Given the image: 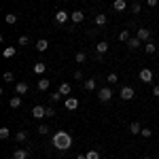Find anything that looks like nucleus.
<instances>
[{
  "label": "nucleus",
  "mask_w": 159,
  "mask_h": 159,
  "mask_svg": "<svg viewBox=\"0 0 159 159\" xmlns=\"http://www.w3.org/2000/svg\"><path fill=\"white\" fill-rule=\"evenodd\" d=\"M4 21H7L9 25H15V24H17V15H15V13H7Z\"/></svg>",
  "instance_id": "nucleus-22"
},
{
  "label": "nucleus",
  "mask_w": 159,
  "mask_h": 159,
  "mask_svg": "<svg viewBox=\"0 0 159 159\" xmlns=\"http://www.w3.org/2000/svg\"><path fill=\"white\" fill-rule=\"evenodd\" d=\"M2 79H4L7 83H13V81H15V79H13V72H4V76H2Z\"/></svg>",
  "instance_id": "nucleus-35"
},
{
  "label": "nucleus",
  "mask_w": 159,
  "mask_h": 159,
  "mask_svg": "<svg viewBox=\"0 0 159 159\" xmlns=\"http://www.w3.org/2000/svg\"><path fill=\"white\" fill-rule=\"evenodd\" d=\"M85 89L87 91H93L96 89V79H85Z\"/></svg>",
  "instance_id": "nucleus-25"
},
{
  "label": "nucleus",
  "mask_w": 159,
  "mask_h": 159,
  "mask_svg": "<svg viewBox=\"0 0 159 159\" xmlns=\"http://www.w3.org/2000/svg\"><path fill=\"white\" fill-rule=\"evenodd\" d=\"M49 85H51V81H47V79H38V83H36V87L40 89V91H47Z\"/></svg>",
  "instance_id": "nucleus-18"
},
{
  "label": "nucleus",
  "mask_w": 159,
  "mask_h": 159,
  "mask_svg": "<svg viewBox=\"0 0 159 159\" xmlns=\"http://www.w3.org/2000/svg\"><path fill=\"white\" fill-rule=\"evenodd\" d=\"M61 98H64V96H61L60 91H55V93H51V96H49V100H51V102H60Z\"/></svg>",
  "instance_id": "nucleus-31"
},
{
  "label": "nucleus",
  "mask_w": 159,
  "mask_h": 159,
  "mask_svg": "<svg viewBox=\"0 0 159 159\" xmlns=\"http://www.w3.org/2000/svg\"><path fill=\"white\" fill-rule=\"evenodd\" d=\"M9 106H11V108H19V106H21V98H19V96L11 98L9 100Z\"/></svg>",
  "instance_id": "nucleus-24"
},
{
  "label": "nucleus",
  "mask_w": 159,
  "mask_h": 159,
  "mask_svg": "<svg viewBox=\"0 0 159 159\" xmlns=\"http://www.w3.org/2000/svg\"><path fill=\"white\" fill-rule=\"evenodd\" d=\"M153 96L159 98V85H153Z\"/></svg>",
  "instance_id": "nucleus-40"
},
{
  "label": "nucleus",
  "mask_w": 159,
  "mask_h": 159,
  "mask_svg": "<svg viewBox=\"0 0 159 159\" xmlns=\"http://www.w3.org/2000/svg\"><path fill=\"white\" fill-rule=\"evenodd\" d=\"M70 19H72L74 24H81V21L85 19V13H83V11H72V13H70Z\"/></svg>",
  "instance_id": "nucleus-9"
},
{
  "label": "nucleus",
  "mask_w": 159,
  "mask_h": 159,
  "mask_svg": "<svg viewBox=\"0 0 159 159\" xmlns=\"http://www.w3.org/2000/svg\"><path fill=\"white\" fill-rule=\"evenodd\" d=\"M76 159H87V155H76Z\"/></svg>",
  "instance_id": "nucleus-42"
},
{
  "label": "nucleus",
  "mask_w": 159,
  "mask_h": 159,
  "mask_svg": "<svg viewBox=\"0 0 159 159\" xmlns=\"http://www.w3.org/2000/svg\"><path fill=\"white\" fill-rule=\"evenodd\" d=\"M140 45H142V40H140L138 36H132L129 40H127V47H129V49H138Z\"/></svg>",
  "instance_id": "nucleus-14"
},
{
  "label": "nucleus",
  "mask_w": 159,
  "mask_h": 159,
  "mask_svg": "<svg viewBox=\"0 0 159 159\" xmlns=\"http://www.w3.org/2000/svg\"><path fill=\"white\" fill-rule=\"evenodd\" d=\"M53 19H55V24H66V21L70 19V13H68V11H57Z\"/></svg>",
  "instance_id": "nucleus-6"
},
{
  "label": "nucleus",
  "mask_w": 159,
  "mask_h": 159,
  "mask_svg": "<svg viewBox=\"0 0 159 159\" xmlns=\"http://www.w3.org/2000/svg\"><path fill=\"white\" fill-rule=\"evenodd\" d=\"M15 53H17V49H15V47H4V49H2V55H4L7 60H9V57H13Z\"/></svg>",
  "instance_id": "nucleus-21"
},
{
  "label": "nucleus",
  "mask_w": 159,
  "mask_h": 159,
  "mask_svg": "<svg viewBox=\"0 0 159 159\" xmlns=\"http://www.w3.org/2000/svg\"><path fill=\"white\" fill-rule=\"evenodd\" d=\"M57 91H60L61 96L66 98V96H70V91H72V87H70V83H61V85H60V89H57Z\"/></svg>",
  "instance_id": "nucleus-15"
},
{
  "label": "nucleus",
  "mask_w": 159,
  "mask_h": 159,
  "mask_svg": "<svg viewBox=\"0 0 159 159\" xmlns=\"http://www.w3.org/2000/svg\"><path fill=\"white\" fill-rule=\"evenodd\" d=\"M45 70H47V64H45V61H36V64H34V72L36 74H43Z\"/></svg>",
  "instance_id": "nucleus-19"
},
{
  "label": "nucleus",
  "mask_w": 159,
  "mask_h": 159,
  "mask_svg": "<svg viewBox=\"0 0 159 159\" xmlns=\"http://www.w3.org/2000/svg\"><path fill=\"white\" fill-rule=\"evenodd\" d=\"M85 155H87V159H100V153L96 151V148H89Z\"/></svg>",
  "instance_id": "nucleus-27"
},
{
  "label": "nucleus",
  "mask_w": 159,
  "mask_h": 159,
  "mask_svg": "<svg viewBox=\"0 0 159 159\" xmlns=\"http://www.w3.org/2000/svg\"><path fill=\"white\" fill-rule=\"evenodd\" d=\"M136 96V91H134V87H129V85H125V87H121V91H119V98L121 100H132Z\"/></svg>",
  "instance_id": "nucleus-2"
},
{
  "label": "nucleus",
  "mask_w": 159,
  "mask_h": 159,
  "mask_svg": "<svg viewBox=\"0 0 159 159\" xmlns=\"http://www.w3.org/2000/svg\"><path fill=\"white\" fill-rule=\"evenodd\" d=\"M136 36L140 38V40H147L148 43V38H151V30H147V28H138V34Z\"/></svg>",
  "instance_id": "nucleus-10"
},
{
  "label": "nucleus",
  "mask_w": 159,
  "mask_h": 159,
  "mask_svg": "<svg viewBox=\"0 0 159 159\" xmlns=\"http://www.w3.org/2000/svg\"><path fill=\"white\" fill-rule=\"evenodd\" d=\"M129 30H121V34H119V40H123V43H127V40H129Z\"/></svg>",
  "instance_id": "nucleus-28"
},
{
  "label": "nucleus",
  "mask_w": 159,
  "mask_h": 159,
  "mask_svg": "<svg viewBox=\"0 0 159 159\" xmlns=\"http://www.w3.org/2000/svg\"><path fill=\"white\" fill-rule=\"evenodd\" d=\"M17 43H19V47H25V45L30 43V38H28V36H19V40H17Z\"/></svg>",
  "instance_id": "nucleus-33"
},
{
  "label": "nucleus",
  "mask_w": 159,
  "mask_h": 159,
  "mask_svg": "<svg viewBox=\"0 0 159 159\" xmlns=\"http://www.w3.org/2000/svg\"><path fill=\"white\" fill-rule=\"evenodd\" d=\"M47 49H49V40H45V38H40V40H36V51H40V53H45Z\"/></svg>",
  "instance_id": "nucleus-12"
},
{
  "label": "nucleus",
  "mask_w": 159,
  "mask_h": 159,
  "mask_svg": "<svg viewBox=\"0 0 159 159\" xmlns=\"http://www.w3.org/2000/svg\"><path fill=\"white\" fill-rule=\"evenodd\" d=\"M28 89H30V87H28V83H25V81H19V83L15 85V91H17V96H25V93H28Z\"/></svg>",
  "instance_id": "nucleus-7"
},
{
  "label": "nucleus",
  "mask_w": 159,
  "mask_h": 159,
  "mask_svg": "<svg viewBox=\"0 0 159 159\" xmlns=\"http://www.w3.org/2000/svg\"><path fill=\"white\" fill-rule=\"evenodd\" d=\"M144 159H151V157H144Z\"/></svg>",
  "instance_id": "nucleus-43"
},
{
  "label": "nucleus",
  "mask_w": 159,
  "mask_h": 159,
  "mask_svg": "<svg viewBox=\"0 0 159 159\" xmlns=\"http://www.w3.org/2000/svg\"><path fill=\"white\" fill-rule=\"evenodd\" d=\"M129 132H132V134H140V132H142V125H140L138 121H132V125H129Z\"/></svg>",
  "instance_id": "nucleus-23"
},
{
  "label": "nucleus",
  "mask_w": 159,
  "mask_h": 159,
  "mask_svg": "<svg viewBox=\"0 0 159 159\" xmlns=\"http://www.w3.org/2000/svg\"><path fill=\"white\" fill-rule=\"evenodd\" d=\"M9 136H11V129H9V127H0V138H2V140H7Z\"/></svg>",
  "instance_id": "nucleus-29"
},
{
  "label": "nucleus",
  "mask_w": 159,
  "mask_h": 159,
  "mask_svg": "<svg viewBox=\"0 0 159 159\" xmlns=\"http://www.w3.org/2000/svg\"><path fill=\"white\" fill-rule=\"evenodd\" d=\"M147 4L148 7H157V0H147Z\"/></svg>",
  "instance_id": "nucleus-41"
},
{
  "label": "nucleus",
  "mask_w": 159,
  "mask_h": 159,
  "mask_svg": "<svg viewBox=\"0 0 159 159\" xmlns=\"http://www.w3.org/2000/svg\"><path fill=\"white\" fill-rule=\"evenodd\" d=\"M132 13H140V2H132Z\"/></svg>",
  "instance_id": "nucleus-36"
},
{
  "label": "nucleus",
  "mask_w": 159,
  "mask_h": 159,
  "mask_svg": "<svg viewBox=\"0 0 159 159\" xmlns=\"http://www.w3.org/2000/svg\"><path fill=\"white\" fill-rule=\"evenodd\" d=\"M140 136H144V138H151V136H153V132H151L148 127H142V132H140Z\"/></svg>",
  "instance_id": "nucleus-34"
},
{
  "label": "nucleus",
  "mask_w": 159,
  "mask_h": 159,
  "mask_svg": "<svg viewBox=\"0 0 159 159\" xmlns=\"http://www.w3.org/2000/svg\"><path fill=\"white\" fill-rule=\"evenodd\" d=\"M47 132H49L47 125H38V134H47Z\"/></svg>",
  "instance_id": "nucleus-37"
},
{
  "label": "nucleus",
  "mask_w": 159,
  "mask_h": 159,
  "mask_svg": "<svg viewBox=\"0 0 159 159\" xmlns=\"http://www.w3.org/2000/svg\"><path fill=\"white\" fill-rule=\"evenodd\" d=\"M74 79H76V81H83V72H81V70H76V72H74Z\"/></svg>",
  "instance_id": "nucleus-39"
},
{
  "label": "nucleus",
  "mask_w": 159,
  "mask_h": 159,
  "mask_svg": "<svg viewBox=\"0 0 159 159\" xmlns=\"http://www.w3.org/2000/svg\"><path fill=\"white\" fill-rule=\"evenodd\" d=\"M138 76H140V81H142V83H147V85L153 83V70H148V68H142Z\"/></svg>",
  "instance_id": "nucleus-3"
},
{
  "label": "nucleus",
  "mask_w": 159,
  "mask_h": 159,
  "mask_svg": "<svg viewBox=\"0 0 159 159\" xmlns=\"http://www.w3.org/2000/svg\"><path fill=\"white\" fill-rule=\"evenodd\" d=\"M74 60H76V64H83V61L87 60V55H85V53H83V51H79V53L74 55Z\"/></svg>",
  "instance_id": "nucleus-30"
},
{
  "label": "nucleus",
  "mask_w": 159,
  "mask_h": 159,
  "mask_svg": "<svg viewBox=\"0 0 159 159\" xmlns=\"http://www.w3.org/2000/svg\"><path fill=\"white\" fill-rule=\"evenodd\" d=\"M144 51H147L148 55H153V53H155V51H157V45H155V43H151V40H148V43H144Z\"/></svg>",
  "instance_id": "nucleus-20"
},
{
  "label": "nucleus",
  "mask_w": 159,
  "mask_h": 159,
  "mask_svg": "<svg viewBox=\"0 0 159 159\" xmlns=\"http://www.w3.org/2000/svg\"><path fill=\"white\" fill-rule=\"evenodd\" d=\"M93 21H96V25H100V28H102V25H106V24H108V17H106L104 13H98Z\"/></svg>",
  "instance_id": "nucleus-13"
},
{
  "label": "nucleus",
  "mask_w": 159,
  "mask_h": 159,
  "mask_svg": "<svg viewBox=\"0 0 159 159\" xmlns=\"http://www.w3.org/2000/svg\"><path fill=\"white\" fill-rule=\"evenodd\" d=\"M106 51H108V43H106V40H100V43H98V47H96V53L104 55Z\"/></svg>",
  "instance_id": "nucleus-16"
},
{
  "label": "nucleus",
  "mask_w": 159,
  "mask_h": 159,
  "mask_svg": "<svg viewBox=\"0 0 159 159\" xmlns=\"http://www.w3.org/2000/svg\"><path fill=\"white\" fill-rule=\"evenodd\" d=\"M106 81H108V83H117V81H119V76H117L115 72H110L108 76H106Z\"/></svg>",
  "instance_id": "nucleus-32"
},
{
  "label": "nucleus",
  "mask_w": 159,
  "mask_h": 159,
  "mask_svg": "<svg viewBox=\"0 0 159 159\" xmlns=\"http://www.w3.org/2000/svg\"><path fill=\"white\" fill-rule=\"evenodd\" d=\"M53 147L57 148V151H68V148L72 147V136L68 134V132H55L53 134Z\"/></svg>",
  "instance_id": "nucleus-1"
},
{
  "label": "nucleus",
  "mask_w": 159,
  "mask_h": 159,
  "mask_svg": "<svg viewBox=\"0 0 159 159\" xmlns=\"http://www.w3.org/2000/svg\"><path fill=\"white\" fill-rule=\"evenodd\" d=\"M112 9H115V11H125V9H127V2H125V0H115V2H112Z\"/></svg>",
  "instance_id": "nucleus-17"
},
{
  "label": "nucleus",
  "mask_w": 159,
  "mask_h": 159,
  "mask_svg": "<svg viewBox=\"0 0 159 159\" xmlns=\"http://www.w3.org/2000/svg\"><path fill=\"white\" fill-rule=\"evenodd\" d=\"M15 140H17V142H25V140H28V132H24V129L17 132V134H15Z\"/></svg>",
  "instance_id": "nucleus-26"
},
{
  "label": "nucleus",
  "mask_w": 159,
  "mask_h": 159,
  "mask_svg": "<svg viewBox=\"0 0 159 159\" xmlns=\"http://www.w3.org/2000/svg\"><path fill=\"white\" fill-rule=\"evenodd\" d=\"M28 148H17V151H13V159H28Z\"/></svg>",
  "instance_id": "nucleus-11"
},
{
  "label": "nucleus",
  "mask_w": 159,
  "mask_h": 159,
  "mask_svg": "<svg viewBox=\"0 0 159 159\" xmlns=\"http://www.w3.org/2000/svg\"><path fill=\"white\" fill-rule=\"evenodd\" d=\"M47 117H55V108L53 106H47Z\"/></svg>",
  "instance_id": "nucleus-38"
},
{
  "label": "nucleus",
  "mask_w": 159,
  "mask_h": 159,
  "mask_svg": "<svg viewBox=\"0 0 159 159\" xmlns=\"http://www.w3.org/2000/svg\"><path fill=\"white\" fill-rule=\"evenodd\" d=\"M110 98H112L110 87H102V89L98 91V100H100V102H110Z\"/></svg>",
  "instance_id": "nucleus-4"
},
{
  "label": "nucleus",
  "mask_w": 159,
  "mask_h": 159,
  "mask_svg": "<svg viewBox=\"0 0 159 159\" xmlns=\"http://www.w3.org/2000/svg\"><path fill=\"white\" fill-rule=\"evenodd\" d=\"M32 117L34 119H45L47 117V106H34L32 108Z\"/></svg>",
  "instance_id": "nucleus-5"
},
{
  "label": "nucleus",
  "mask_w": 159,
  "mask_h": 159,
  "mask_svg": "<svg viewBox=\"0 0 159 159\" xmlns=\"http://www.w3.org/2000/svg\"><path fill=\"white\" fill-rule=\"evenodd\" d=\"M64 106H66L68 110H76L79 108V100L76 98H66L64 100Z\"/></svg>",
  "instance_id": "nucleus-8"
}]
</instances>
